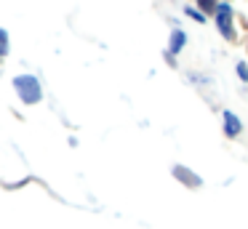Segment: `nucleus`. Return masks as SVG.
I'll return each mask as SVG.
<instances>
[{
  "mask_svg": "<svg viewBox=\"0 0 248 229\" xmlns=\"http://www.w3.org/2000/svg\"><path fill=\"white\" fill-rule=\"evenodd\" d=\"M237 75H240V80H243V83H248V67H246V64H237Z\"/></svg>",
  "mask_w": 248,
  "mask_h": 229,
  "instance_id": "1a4fd4ad",
  "label": "nucleus"
},
{
  "mask_svg": "<svg viewBox=\"0 0 248 229\" xmlns=\"http://www.w3.org/2000/svg\"><path fill=\"white\" fill-rule=\"evenodd\" d=\"M8 56V32L0 30V59Z\"/></svg>",
  "mask_w": 248,
  "mask_h": 229,
  "instance_id": "423d86ee",
  "label": "nucleus"
},
{
  "mask_svg": "<svg viewBox=\"0 0 248 229\" xmlns=\"http://www.w3.org/2000/svg\"><path fill=\"white\" fill-rule=\"evenodd\" d=\"M198 8L205 14H216V0H198Z\"/></svg>",
  "mask_w": 248,
  "mask_h": 229,
  "instance_id": "0eeeda50",
  "label": "nucleus"
},
{
  "mask_svg": "<svg viewBox=\"0 0 248 229\" xmlns=\"http://www.w3.org/2000/svg\"><path fill=\"white\" fill-rule=\"evenodd\" d=\"M14 88H16L19 99H22L24 104H38V101L43 99L40 83L32 77V75H19V77H14Z\"/></svg>",
  "mask_w": 248,
  "mask_h": 229,
  "instance_id": "f257e3e1",
  "label": "nucleus"
},
{
  "mask_svg": "<svg viewBox=\"0 0 248 229\" xmlns=\"http://www.w3.org/2000/svg\"><path fill=\"white\" fill-rule=\"evenodd\" d=\"M184 43H187V35H184L182 30H173L171 32V40H168V51L171 53H179L184 48Z\"/></svg>",
  "mask_w": 248,
  "mask_h": 229,
  "instance_id": "39448f33",
  "label": "nucleus"
},
{
  "mask_svg": "<svg viewBox=\"0 0 248 229\" xmlns=\"http://www.w3.org/2000/svg\"><path fill=\"white\" fill-rule=\"evenodd\" d=\"M184 14H187L189 19H195V21H205V16H203V14H198V11H195V8H187V11H184Z\"/></svg>",
  "mask_w": 248,
  "mask_h": 229,
  "instance_id": "6e6552de",
  "label": "nucleus"
},
{
  "mask_svg": "<svg viewBox=\"0 0 248 229\" xmlns=\"http://www.w3.org/2000/svg\"><path fill=\"white\" fill-rule=\"evenodd\" d=\"M173 176H176V181L187 184L189 189H198V186L203 184V179H200L198 173H192L189 168H184V165H173Z\"/></svg>",
  "mask_w": 248,
  "mask_h": 229,
  "instance_id": "7ed1b4c3",
  "label": "nucleus"
},
{
  "mask_svg": "<svg viewBox=\"0 0 248 229\" xmlns=\"http://www.w3.org/2000/svg\"><path fill=\"white\" fill-rule=\"evenodd\" d=\"M216 24H219V32L224 37H235V30H232V8L230 5H216Z\"/></svg>",
  "mask_w": 248,
  "mask_h": 229,
  "instance_id": "f03ea898",
  "label": "nucleus"
},
{
  "mask_svg": "<svg viewBox=\"0 0 248 229\" xmlns=\"http://www.w3.org/2000/svg\"><path fill=\"white\" fill-rule=\"evenodd\" d=\"M240 131H243V122L237 120L235 112H224V133L227 136L235 138V136H240Z\"/></svg>",
  "mask_w": 248,
  "mask_h": 229,
  "instance_id": "20e7f679",
  "label": "nucleus"
}]
</instances>
